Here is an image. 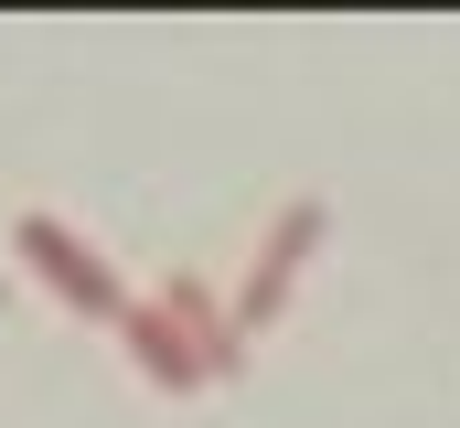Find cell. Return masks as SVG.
Wrapping results in <instances>:
<instances>
[{
    "instance_id": "277c9868",
    "label": "cell",
    "mask_w": 460,
    "mask_h": 428,
    "mask_svg": "<svg viewBox=\"0 0 460 428\" xmlns=\"http://www.w3.org/2000/svg\"><path fill=\"white\" fill-rule=\"evenodd\" d=\"M150 300H161V311H172L182 332H193V343H204V375H215V386H235V375H246V332H235V311L215 300V290H204V279H193V268H172Z\"/></svg>"
},
{
    "instance_id": "3957f363",
    "label": "cell",
    "mask_w": 460,
    "mask_h": 428,
    "mask_svg": "<svg viewBox=\"0 0 460 428\" xmlns=\"http://www.w3.org/2000/svg\"><path fill=\"white\" fill-rule=\"evenodd\" d=\"M118 343H128L139 386H161V397H204V386H215V375H204V343H193L182 321L161 311V300H139V311L118 321Z\"/></svg>"
},
{
    "instance_id": "6da1fadb",
    "label": "cell",
    "mask_w": 460,
    "mask_h": 428,
    "mask_svg": "<svg viewBox=\"0 0 460 428\" xmlns=\"http://www.w3.org/2000/svg\"><path fill=\"white\" fill-rule=\"evenodd\" d=\"M11 257H22L75 321H97V332H118V321L139 311V290L118 279V257L86 236V225H65L54 204H22V214H11Z\"/></svg>"
},
{
    "instance_id": "7a4b0ae2",
    "label": "cell",
    "mask_w": 460,
    "mask_h": 428,
    "mask_svg": "<svg viewBox=\"0 0 460 428\" xmlns=\"http://www.w3.org/2000/svg\"><path fill=\"white\" fill-rule=\"evenodd\" d=\"M322 236H332V204H322V193H289V204L268 214V236L246 246V279H235V332H246V343L289 321L311 257H322Z\"/></svg>"
}]
</instances>
